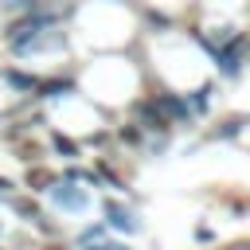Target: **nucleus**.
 I'll return each mask as SVG.
<instances>
[{"label": "nucleus", "instance_id": "9", "mask_svg": "<svg viewBox=\"0 0 250 250\" xmlns=\"http://www.w3.org/2000/svg\"><path fill=\"white\" fill-rule=\"evenodd\" d=\"M51 148H55L62 160H78V156H82V148H78L70 137H62V133H55V137H51Z\"/></svg>", "mask_w": 250, "mask_h": 250}, {"label": "nucleus", "instance_id": "1", "mask_svg": "<svg viewBox=\"0 0 250 250\" xmlns=\"http://www.w3.org/2000/svg\"><path fill=\"white\" fill-rule=\"evenodd\" d=\"M211 59H215V66H219L227 78H238V74H242V59H246V35H242V31H230V35L215 39Z\"/></svg>", "mask_w": 250, "mask_h": 250}, {"label": "nucleus", "instance_id": "10", "mask_svg": "<svg viewBox=\"0 0 250 250\" xmlns=\"http://www.w3.org/2000/svg\"><path fill=\"white\" fill-rule=\"evenodd\" d=\"M51 184H55V172H47V168H39V164L27 168V188H31V191H47Z\"/></svg>", "mask_w": 250, "mask_h": 250}, {"label": "nucleus", "instance_id": "14", "mask_svg": "<svg viewBox=\"0 0 250 250\" xmlns=\"http://www.w3.org/2000/svg\"><path fill=\"white\" fill-rule=\"evenodd\" d=\"M121 141H129V145H141V137H145V129L133 121V125H121V133H117Z\"/></svg>", "mask_w": 250, "mask_h": 250}, {"label": "nucleus", "instance_id": "4", "mask_svg": "<svg viewBox=\"0 0 250 250\" xmlns=\"http://www.w3.org/2000/svg\"><path fill=\"white\" fill-rule=\"evenodd\" d=\"M102 211H105V219H109V227H113V230H125V234H137V230H141V219H137L129 207H121V203L105 199V207H102Z\"/></svg>", "mask_w": 250, "mask_h": 250}, {"label": "nucleus", "instance_id": "11", "mask_svg": "<svg viewBox=\"0 0 250 250\" xmlns=\"http://www.w3.org/2000/svg\"><path fill=\"white\" fill-rule=\"evenodd\" d=\"M211 90H215V86L207 82V86H199V90L191 94V102H188V105H191V113H203V109L211 105Z\"/></svg>", "mask_w": 250, "mask_h": 250}, {"label": "nucleus", "instance_id": "3", "mask_svg": "<svg viewBox=\"0 0 250 250\" xmlns=\"http://www.w3.org/2000/svg\"><path fill=\"white\" fill-rule=\"evenodd\" d=\"M133 117H137V125H141L145 133H168V129H172V121L160 113L156 98H152V102H137V105H133Z\"/></svg>", "mask_w": 250, "mask_h": 250}, {"label": "nucleus", "instance_id": "8", "mask_svg": "<svg viewBox=\"0 0 250 250\" xmlns=\"http://www.w3.org/2000/svg\"><path fill=\"white\" fill-rule=\"evenodd\" d=\"M242 125H250L246 117H227L223 125H215L211 129V141H230V137H238L242 133Z\"/></svg>", "mask_w": 250, "mask_h": 250}, {"label": "nucleus", "instance_id": "6", "mask_svg": "<svg viewBox=\"0 0 250 250\" xmlns=\"http://www.w3.org/2000/svg\"><path fill=\"white\" fill-rule=\"evenodd\" d=\"M66 94H74L70 78H39V86H35V98H43V102H59Z\"/></svg>", "mask_w": 250, "mask_h": 250}, {"label": "nucleus", "instance_id": "2", "mask_svg": "<svg viewBox=\"0 0 250 250\" xmlns=\"http://www.w3.org/2000/svg\"><path fill=\"white\" fill-rule=\"evenodd\" d=\"M47 191H51V203L59 211H86L90 207V195L82 188H74V180H55Z\"/></svg>", "mask_w": 250, "mask_h": 250}, {"label": "nucleus", "instance_id": "7", "mask_svg": "<svg viewBox=\"0 0 250 250\" xmlns=\"http://www.w3.org/2000/svg\"><path fill=\"white\" fill-rule=\"evenodd\" d=\"M0 78H4V82H8L12 90H20V94H31V90L39 86V78H35V74H23V70H12V66H4V70H0Z\"/></svg>", "mask_w": 250, "mask_h": 250}, {"label": "nucleus", "instance_id": "5", "mask_svg": "<svg viewBox=\"0 0 250 250\" xmlns=\"http://www.w3.org/2000/svg\"><path fill=\"white\" fill-rule=\"evenodd\" d=\"M156 105H160V113L168 117V121H191L195 113H191V105L180 98V94H160L156 98Z\"/></svg>", "mask_w": 250, "mask_h": 250}, {"label": "nucleus", "instance_id": "15", "mask_svg": "<svg viewBox=\"0 0 250 250\" xmlns=\"http://www.w3.org/2000/svg\"><path fill=\"white\" fill-rule=\"evenodd\" d=\"M94 172H98V180H105V184H109V188H113V191H125V184H121V180H117V176H113V168H105V164H98V168H94Z\"/></svg>", "mask_w": 250, "mask_h": 250}, {"label": "nucleus", "instance_id": "16", "mask_svg": "<svg viewBox=\"0 0 250 250\" xmlns=\"http://www.w3.org/2000/svg\"><path fill=\"white\" fill-rule=\"evenodd\" d=\"M145 20H148V27H172V20H168L164 12H152V8L145 12Z\"/></svg>", "mask_w": 250, "mask_h": 250}, {"label": "nucleus", "instance_id": "13", "mask_svg": "<svg viewBox=\"0 0 250 250\" xmlns=\"http://www.w3.org/2000/svg\"><path fill=\"white\" fill-rule=\"evenodd\" d=\"M4 8L23 16V12H35V8H43V0H4Z\"/></svg>", "mask_w": 250, "mask_h": 250}, {"label": "nucleus", "instance_id": "17", "mask_svg": "<svg viewBox=\"0 0 250 250\" xmlns=\"http://www.w3.org/2000/svg\"><path fill=\"white\" fill-rule=\"evenodd\" d=\"M12 188H16V184H12L8 176H0V199H12Z\"/></svg>", "mask_w": 250, "mask_h": 250}, {"label": "nucleus", "instance_id": "18", "mask_svg": "<svg viewBox=\"0 0 250 250\" xmlns=\"http://www.w3.org/2000/svg\"><path fill=\"white\" fill-rule=\"evenodd\" d=\"M113 250H129V246H113Z\"/></svg>", "mask_w": 250, "mask_h": 250}, {"label": "nucleus", "instance_id": "12", "mask_svg": "<svg viewBox=\"0 0 250 250\" xmlns=\"http://www.w3.org/2000/svg\"><path fill=\"white\" fill-rule=\"evenodd\" d=\"M8 203H12V207H16V211H20V215H23V219H27V223H35V219H39V215H43V211H39V207H35V203H31V199H16V195H12V199H8Z\"/></svg>", "mask_w": 250, "mask_h": 250}]
</instances>
